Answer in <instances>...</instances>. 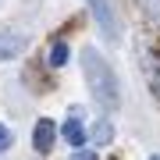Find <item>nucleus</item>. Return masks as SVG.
Segmentation results:
<instances>
[{
  "label": "nucleus",
  "mask_w": 160,
  "mask_h": 160,
  "mask_svg": "<svg viewBox=\"0 0 160 160\" xmlns=\"http://www.w3.org/2000/svg\"><path fill=\"white\" fill-rule=\"evenodd\" d=\"M82 75H86V86L92 92V100L100 103L103 110H118L121 107V89H118V75L107 61L100 57L96 46H86L82 50Z\"/></svg>",
  "instance_id": "nucleus-1"
},
{
  "label": "nucleus",
  "mask_w": 160,
  "mask_h": 160,
  "mask_svg": "<svg viewBox=\"0 0 160 160\" xmlns=\"http://www.w3.org/2000/svg\"><path fill=\"white\" fill-rule=\"evenodd\" d=\"M89 11L100 25V36L107 43H121V14L114 7V0H89Z\"/></svg>",
  "instance_id": "nucleus-2"
},
{
  "label": "nucleus",
  "mask_w": 160,
  "mask_h": 160,
  "mask_svg": "<svg viewBox=\"0 0 160 160\" xmlns=\"http://www.w3.org/2000/svg\"><path fill=\"white\" fill-rule=\"evenodd\" d=\"M53 142H57V128H53L50 118H39L36 121V132H32V146L39 149V153H50Z\"/></svg>",
  "instance_id": "nucleus-3"
},
{
  "label": "nucleus",
  "mask_w": 160,
  "mask_h": 160,
  "mask_svg": "<svg viewBox=\"0 0 160 160\" xmlns=\"http://www.w3.org/2000/svg\"><path fill=\"white\" fill-rule=\"evenodd\" d=\"M25 50V36L22 32H0V61H11Z\"/></svg>",
  "instance_id": "nucleus-4"
},
{
  "label": "nucleus",
  "mask_w": 160,
  "mask_h": 160,
  "mask_svg": "<svg viewBox=\"0 0 160 160\" xmlns=\"http://www.w3.org/2000/svg\"><path fill=\"white\" fill-rule=\"evenodd\" d=\"M142 68H146V78L153 86V92L160 96V50H146L142 53Z\"/></svg>",
  "instance_id": "nucleus-5"
},
{
  "label": "nucleus",
  "mask_w": 160,
  "mask_h": 160,
  "mask_svg": "<svg viewBox=\"0 0 160 160\" xmlns=\"http://www.w3.org/2000/svg\"><path fill=\"white\" fill-rule=\"evenodd\" d=\"M64 139L82 149V146H86V125H82L78 118H68V121H64Z\"/></svg>",
  "instance_id": "nucleus-6"
},
{
  "label": "nucleus",
  "mask_w": 160,
  "mask_h": 160,
  "mask_svg": "<svg viewBox=\"0 0 160 160\" xmlns=\"http://www.w3.org/2000/svg\"><path fill=\"white\" fill-rule=\"evenodd\" d=\"M64 64H68V43H53L50 46V68H64Z\"/></svg>",
  "instance_id": "nucleus-7"
},
{
  "label": "nucleus",
  "mask_w": 160,
  "mask_h": 160,
  "mask_svg": "<svg viewBox=\"0 0 160 160\" xmlns=\"http://www.w3.org/2000/svg\"><path fill=\"white\" fill-rule=\"evenodd\" d=\"M110 135H114V128H110V121H100L96 128H92V139L103 146V142H110Z\"/></svg>",
  "instance_id": "nucleus-8"
},
{
  "label": "nucleus",
  "mask_w": 160,
  "mask_h": 160,
  "mask_svg": "<svg viewBox=\"0 0 160 160\" xmlns=\"http://www.w3.org/2000/svg\"><path fill=\"white\" fill-rule=\"evenodd\" d=\"M139 4L146 7V14H149V18H160V0H139Z\"/></svg>",
  "instance_id": "nucleus-9"
},
{
  "label": "nucleus",
  "mask_w": 160,
  "mask_h": 160,
  "mask_svg": "<svg viewBox=\"0 0 160 160\" xmlns=\"http://www.w3.org/2000/svg\"><path fill=\"white\" fill-rule=\"evenodd\" d=\"M4 149H11V128L0 125V153H4Z\"/></svg>",
  "instance_id": "nucleus-10"
},
{
  "label": "nucleus",
  "mask_w": 160,
  "mask_h": 160,
  "mask_svg": "<svg viewBox=\"0 0 160 160\" xmlns=\"http://www.w3.org/2000/svg\"><path fill=\"white\" fill-rule=\"evenodd\" d=\"M71 160H96V157H92L89 149H75V157H71Z\"/></svg>",
  "instance_id": "nucleus-11"
},
{
  "label": "nucleus",
  "mask_w": 160,
  "mask_h": 160,
  "mask_svg": "<svg viewBox=\"0 0 160 160\" xmlns=\"http://www.w3.org/2000/svg\"><path fill=\"white\" fill-rule=\"evenodd\" d=\"M149 160H160V157H149Z\"/></svg>",
  "instance_id": "nucleus-12"
}]
</instances>
